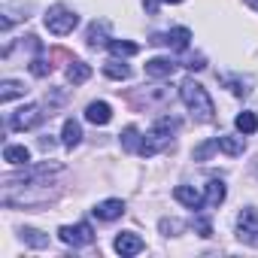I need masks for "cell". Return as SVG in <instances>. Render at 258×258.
I'll return each instance as SVG.
<instances>
[{
	"label": "cell",
	"mask_w": 258,
	"mask_h": 258,
	"mask_svg": "<svg viewBox=\"0 0 258 258\" xmlns=\"http://www.w3.org/2000/svg\"><path fill=\"white\" fill-rule=\"evenodd\" d=\"M121 146H124L127 152H134V149L140 152V131H137L134 124H127L124 131H121Z\"/></svg>",
	"instance_id": "ffe728a7"
},
{
	"label": "cell",
	"mask_w": 258,
	"mask_h": 258,
	"mask_svg": "<svg viewBox=\"0 0 258 258\" xmlns=\"http://www.w3.org/2000/svg\"><path fill=\"white\" fill-rule=\"evenodd\" d=\"M179 97H182V103L188 106V112H191L198 121H213L216 106H213V100H210V94H207V88H204L201 82H195V79H182V85H179Z\"/></svg>",
	"instance_id": "6da1fadb"
},
{
	"label": "cell",
	"mask_w": 258,
	"mask_h": 258,
	"mask_svg": "<svg viewBox=\"0 0 258 258\" xmlns=\"http://www.w3.org/2000/svg\"><path fill=\"white\" fill-rule=\"evenodd\" d=\"M225 201V182L222 179H210L207 182V204L210 207H219Z\"/></svg>",
	"instance_id": "ac0fdd59"
},
{
	"label": "cell",
	"mask_w": 258,
	"mask_h": 258,
	"mask_svg": "<svg viewBox=\"0 0 258 258\" xmlns=\"http://www.w3.org/2000/svg\"><path fill=\"white\" fill-rule=\"evenodd\" d=\"M146 249V243L137 237V234H118L115 237V252L124 255V258H131V255H140Z\"/></svg>",
	"instance_id": "ba28073f"
},
{
	"label": "cell",
	"mask_w": 258,
	"mask_h": 258,
	"mask_svg": "<svg viewBox=\"0 0 258 258\" xmlns=\"http://www.w3.org/2000/svg\"><path fill=\"white\" fill-rule=\"evenodd\" d=\"M43 121V109L37 106V103H28V106H22L13 118H10V127L13 131H28V127H34V124H40Z\"/></svg>",
	"instance_id": "52a82bcc"
},
{
	"label": "cell",
	"mask_w": 258,
	"mask_h": 258,
	"mask_svg": "<svg viewBox=\"0 0 258 258\" xmlns=\"http://www.w3.org/2000/svg\"><path fill=\"white\" fill-rule=\"evenodd\" d=\"M46 28H49V34H55V37H67V34H73V28L79 25V16L73 13V10H67L64 4H55V7H49V13H46Z\"/></svg>",
	"instance_id": "3957f363"
},
{
	"label": "cell",
	"mask_w": 258,
	"mask_h": 258,
	"mask_svg": "<svg viewBox=\"0 0 258 258\" xmlns=\"http://www.w3.org/2000/svg\"><path fill=\"white\" fill-rule=\"evenodd\" d=\"M195 228L201 231V237H213V228H210V222H207V219H198V222H195Z\"/></svg>",
	"instance_id": "f1b7e54d"
},
{
	"label": "cell",
	"mask_w": 258,
	"mask_h": 258,
	"mask_svg": "<svg viewBox=\"0 0 258 258\" xmlns=\"http://www.w3.org/2000/svg\"><path fill=\"white\" fill-rule=\"evenodd\" d=\"M49 70H52V64H46L43 58H34V64H31V73L34 76H46Z\"/></svg>",
	"instance_id": "4316f807"
},
{
	"label": "cell",
	"mask_w": 258,
	"mask_h": 258,
	"mask_svg": "<svg viewBox=\"0 0 258 258\" xmlns=\"http://www.w3.org/2000/svg\"><path fill=\"white\" fill-rule=\"evenodd\" d=\"M58 237H61V243H67V246L79 249V246L94 243V228H91L88 222H79V225H64V228L58 231Z\"/></svg>",
	"instance_id": "277c9868"
},
{
	"label": "cell",
	"mask_w": 258,
	"mask_h": 258,
	"mask_svg": "<svg viewBox=\"0 0 258 258\" xmlns=\"http://www.w3.org/2000/svg\"><path fill=\"white\" fill-rule=\"evenodd\" d=\"M246 4H249V7H252L255 13H258V0H246Z\"/></svg>",
	"instance_id": "f546056e"
},
{
	"label": "cell",
	"mask_w": 258,
	"mask_h": 258,
	"mask_svg": "<svg viewBox=\"0 0 258 258\" xmlns=\"http://www.w3.org/2000/svg\"><path fill=\"white\" fill-rule=\"evenodd\" d=\"M216 146L228 155H243V149H246L243 137H216Z\"/></svg>",
	"instance_id": "9a60e30c"
},
{
	"label": "cell",
	"mask_w": 258,
	"mask_h": 258,
	"mask_svg": "<svg viewBox=\"0 0 258 258\" xmlns=\"http://www.w3.org/2000/svg\"><path fill=\"white\" fill-rule=\"evenodd\" d=\"M106 46H109L112 55H137V52H140L137 43H127V40H109Z\"/></svg>",
	"instance_id": "44dd1931"
},
{
	"label": "cell",
	"mask_w": 258,
	"mask_h": 258,
	"mask_svg": "<svg viewBox=\"0 0 258 258\" xmlns=\"http://www.w3.org/2000/svg\"><path fill=\"white\" fill-rule=\"evenodd\" d=\"M103 73H106L109 79H127V76H131V70H127L121 61H106V64H103Z\"/></svg>",
	"instance_id": "7402d4cb"
},
{
	"label": "cell",
	"mask_w": 258,
	"mask_h": 258,
	"mask_svg": "<svg viewBox=\"0 0 258 258\" xmlns=\"http://www.w3.org/2000/svg\"><path fill=\"white\" fill-rule=\"evenodd\" d=\"M149 43H155V46H170L173 52H185L188 43H191V31H188V28H173V31H167V34H155Z\"/></svg>",
	"instance_id": "8992f818"
},
{
	"label": "cell",
	"mask_w": 258,
	"mask_h": 258,
	"mask_svg": "<svg viewBox=\"0 0 258 258\" xmlns=\"http://www.w3.org/2000/svg\"><path fill=\"white\" fill-rule=\"evenodd\" d=\"M234 124H237L240 134H255V131H258V118H255V112H240V115L234 118Z\"/></svg>",
	"instance_id": "d6986e66"
},
{
	"label": "cell",
	"mask_w": 258,
	"mask_h": 258,
	"mask_svg": "<svg viewBox=\"0 0 258 258\" xmlns=\"http://www.w3.org/2000/svg\"><path fill=\"white\" fill-rule=\"evenodd\" d=\"M176 127H179V121H176V118H161V121L152 127V131L146 134V140L140 143V155H146V158H149V155H155L158 149H164V146L170 143V134L176 131Z\"/></svg>",
	"instance_id": "7a4b0ae2"
},
{
	"label": "cell",
	"mask_w": 258,
	"mask_h": 258,
	"mask_svg": "<svg viewBox=\"0 0 258 258\" xmlns=\"http://www.w3.org/2000/svg\"><path fill=\"white\" fill-rule=\"evenodd\" d=\"M213 149H219V146H216V140H210V143L198 146V149H195V158H198V161H204V158H210V155H213Z\"/></svg>",
	"instance_id": "484cf974"
},
{
	"label": "cell",
	"mask_w": 258,
	"mask_h": 258,
	"mask_svg": "<svg viewBox=\"0 0 258 258\" xmlns=\"http://www.w3.org/2000/svg\"><path fill=\"white\" fill-rule=\"evenodd\" d=\"M88 76H91V67H88L85 61H70V67H67V79H70V82L79 85V82H85Z\"/></svg>",
	"instance_id": "e0dca14e"
},
{
	"label": "cell",
	"mask_w": 258,
	"mask_h": 258,
	"mask_svg": "<svg viewBox=\"0 0 258 258\" xmlns=\"http://www.w3.org/2000/svg\"><path fill=\"white\" fill-rule=\"evenodd\" d=\"M25 94V85L16 82V79H4L0 82V103H10L13 97H22Z\"/></svg>",
	"instance_id": "5bb4252c"
},
{
	"label": "cell",
	"mask_w": 258,
	"mask_h": 258,
	"mask_svg": "<svg viewBox=\"0 0 258 258\" xmlns=\"http://www.w3.org/2000/svg\"><path fill=\"white\" fill-rule=\"evenodd\" d=\"M91 213H94L100 222H112V219H118V216L124 213V204H121L118 198H109V201H100Z\"/></svg>",
	"instance_id": "9c48e42d"
},
{
	"label": "cell",
	"mask_w": 258,
	"mask_h": 258,
	"mask_svg": "<svg viewBox=\"0 0 258 258\" xmlns=\"http://www.w3.org/2000/svg\"><path fill=\"white\" fill-rule=\"evenodd\" d=\"M85 118H88L91 124H106V121L112 118V109H109V103L94 100V103H88V106H85Z\"/></svg>",
	"instance_id": "7c38bea8"
},
{
	"label": "cell",
	"mask_w": 258,
	"mask_h": 258,
	"mask_svg": "<svg viewBox=\"0 0 258 258\" xmlns=\"http://www.w3.org/2000/svg\"><path fill=\"white\" fill-rule=\"evenodd\" d=\"M22 240H25V243H31L34 249H43V246L49 243V237H43L37 228H25V231H22Z\"/></svg>",
	"instance_id": "603a6c76"
},
{
	"label": "cell",
	"mask_w": 258,
	"mask_h": 258,
	"mask_svg": "<svg viewBox=\"0 0 258 258\" xmlns=\"http://www.w3.org/2000/svg\"><path fill=\"white\" fill-rule=\"evenodd\" d=\"M146 76H152V79H164V76H173V70H176V61H170V58H152V61H146Z\"/></svg>",
	"instance_id": "30bf717a"
},
{
	"label": "cell",
	"mask_w": 258,
	"mask_h": 258,
	"mask_svg": "<svg viewBox=\"0 0 258 258\" xmlns=\"http://www.w3.org/2000/svg\"><path fill=\"white\" fill-rule=\"evenodd\" d=\"M237 237L246 246H258V210L255 207H246L237 216Z\"/></svg>",
	"instance_id": "5b68a950"
},
{
	"label": "cell",
	"mask_w": 258,
	"mask_h": 258,
	"mask_svg": "<svg viewBox=\"0 0 258 258\" xmlns=\"http://www.w3.org/2000/svg\"><path fill=\"white\" fill-rule=\"evenodd\" d=\"M161 4H182V0H161Z\"/></svg>",
	"instance_id": "4dcf8cb0"
},
{
	"label": "cell",
	"mask_w": 258,
	"mask_h": 258,
	"mask_svg": "<svg viewBox=\"0 0 258 258\" xmlns=\"http://www.w3.org/2000/svg\"><path fill=\"white\" fill-rule=\"evenodd\" d=\"M161 231H164V234H176V231H182V222H176V219H161Z\"/></svg>",
	"instance_id": "83f0119b"
},
{
	"label": "cell",
	"mask_w": 258,
	"mask_h": 258,
	"mask_svg": "<svg viewBox=\"0 0 258 258\" xmlns=\"http://www.w3.org/2000/svg\"><path fill=\"white\" fill-rule=\"evenodd\" d=\"M4 161H10V164L22 167V164H28V161H31V152H28L25 146H7V149H4Z\"/></svg>",
	"instance_id": "2e32d148"
},
{
	"label": "cell",
	"mask_w": 258,
	"mask_h": 258,
	"mask_svg": "<svg viewBox=\"0 0 258 258\" xmlns=\"http://www.w3.org/2000/svg\"><path fill=\"white\" fill-rule=\"evenodd\" d=\"M61 140H64L67 149H73V146L82 143V127H79L76 118H67V121H64V134H61Z\"/></svg>",
	"instance_id": "4fadbf2b"
},
{
	"label": "cell",
	"mask_w": 258,
	"mask_h": 258,
	"mask_svg": "<svg viewBox=\"0 0 258 258\" xmlns=\"http://www.w3.org/2000/svg\"><path fill=\"white\" fill-rule=\"evenodd\" d=\"M173 198H176L179 204H185L188 210H201V207L207 204V201L201 198V191L191 188V185H176V188H173Z\"/></svg>",
	"instance_id": "8fae6325"
},
{
	"label": "cell",
	"mask_w": 258,
	"mask_h": 258,
	"mask_svg": "<svg viewBox=\"0 0 258 258\" xmlns=\"http://www.w3.org/2000/svg\"><path fill=\"white\" fill-rule=\"evenodd\" d=\"M222 82H225V85H231V91H234V94H246V91H249L243 79H234V76H222Z\"/></svg>",
	"instance_id": "d4e9b609"
},
{
	"label": "cell",
	"mask_w": 258,
	"mask_h": 258,
	"mask_svg": "<svg viewBox=\"0 0 258 258\" xmlns=\"http://www.w3.org/2000/svg\"><path fill=\"white\" fill-rule=\"evenodd\" d=\"M103 37H106V22H100V25L94 22V25L88 28V46H100V43H106Z\"/></svg>",
	"instance_id": "cb8c5ba5"
}]
</instances>
